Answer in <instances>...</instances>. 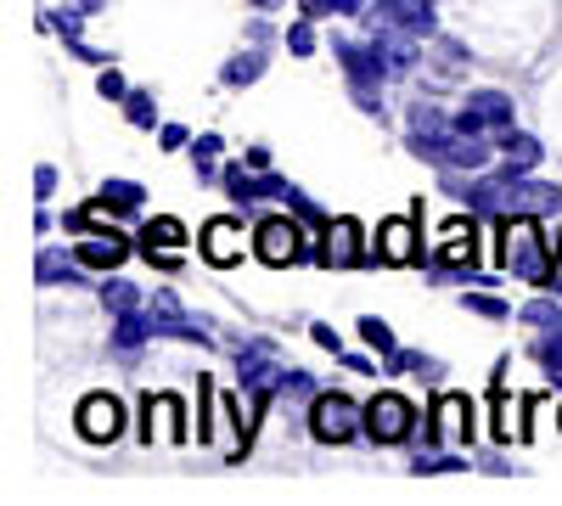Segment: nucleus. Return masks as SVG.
<instances>
[{
	"instance_id": "f257e3e1",
	"label": "nucleus",
	"mask_w": 562,
	"mask_h": 506,
	"mask_svg": "<svg viewBox=\"0 0 562 506\" xmlns=\"http://www.w3.org/2000/svg\"><path fill=\"white\" fill-rule=\"evenodd\" d=\"M501 270L524 276L535 288H562L557 254H551V243H540L535 214H501Z\"/></svg>"
},
{
	"instance_id": "f03ea898",
	"label": "nucleus",
	"mask_w": 562,
	"mask_h": 506,
	"mask_svg": "<svg viewBox=\"0 0 562 506\" xmlns=\"http://www.w3.org/2000/svg\"><path fill=\"white\" fill-rule=\"evenodd\" d=\"M495 180V214H557L562 209V187H546V180H524L518 169L490 175Z\"/></svg>"
},
{
	"instance_id": "7ed1b4c3",
	"label": "nucleus",
	"mask_w": 562,
	"mask_h": 506,
	"mask_svg": "<svg viewBox=\"0 0 562 506\" xmlns=\"http://www.w3.org/2000/svg\"><path fill=\"white\" fill-rule=\"evenodd\" d=\"M254 254L265 259V265H299V259H321V254H310V232L293 220V214H270V220H259V232H254Z\"/></svg>"
},
{
	"instance_id": "20e7f679",
	"label": "nucleus",
	"mask_w": 562,
	"mask_h": 506,
	"mask_svg": "<svg viewBox=\"0 0 562 506\" xmlns=\"http://www.w3.org/2000/svg\"><path fill=\"white\" fill-rule=\"evenodd\" d=\"M360 423H366V411H355V400H344V394H315V405H310V434H315L321 445L355 439Z\"/></svg>"
},
{
	"instance_id": "39448f33",
	"label": "nucleus",
	"mask_w": 562,
	"mask_h": 506,
	"mask_svg": "<svg viewBox=\"0 0 562 506\" xmlns=\"http://www.w3.org/2000/svg\"><path fill=\"white\" fill-rule=\"evenodd\" d=\"M338 63L349 68V79H355V97H360V108L366 113H378V97H371V90L383 85V74L394 68L389 57H383V45L378 52H371V45H338Z\"/></svg>"
},
{
	"instance_id": "423d86ee",
	"label": "nucleus",
	"mask_w": 562,
	"mask_h": 506,
	"mask_svg": "<svg viewBox=\"0 0 562 506\" xmlns=\"http://www.w3.org/2000/svg\"><path fill=\"white\" fill-rule=\"evenodd\" d=\"M411 428H416L411 400H400V394H378V400L366 405V434L378 439V445H400V439H411Z\"/></svg>"
},
{
	"instance_id": "0eeeda50",
	"label": "nucleus",
	"mask_w": 562,
	"mask_h": 506,
	"mask_svg": "<svg viewBox=\"0 0 562 506\" xmlns=\"http://www.w3.org/2000/svg\"><path fill=\"white\" fill-rule=\"evenodd\" d=\"M74 423H79V434H85L90 445H113V439L124 434V405H119L113 394H85Z\"/></svg>"
},
{
	"instance_id": "6e6552de",
	"label": "nucleus",
	"mask_w": 562,
	"mask_h": 506,
	"mask_svg": "<svg viewBox=\"0 0 562 506\" xmlns=\"http://www.w3.org/2000/svg\"><path fill=\"white\" fill-rule=\"evenodd\" d=\"M326 243H321V265L326 270H349V265H360L366 259V248H360V225L355 220H333V225H326V232H321Z\"/></svg>"
},
{
	"instance_id": "1a4fd4ad",
	"label": "nucleus",
	"mask_w": 562,
	"mask_h": 506,
	"mask_svg": "<svg viewBox=\"0 0 562 506\" xmlns=\"http://www.w3.org/2000/svg\"><path fill=\"white\" fill-rule=\"evenodd\" d=\"M490 124H501V130L512 124V102L501 97V90H484V97H473V102L456 113V130L461 135H484Z\"/></svg>"
},
{
	"instance_id": "9d476101",
	"label": "nucleus",
	"mask_w": 562,
	"mask_h": 506,
	"mask_svg": "<svg viewBox=\"0 0 562 506\" xmlns=\"http://www.w3.org/2000/svg\"><path fill=\"white\" fill-rule=\"evenodd\" d=\"M428 439H461V445H473V400H467V394H445L439 400V417L428 423Z\"/></svg>"
},
{
	"instance_id": "9b49d317",
	"label": "nucleus",
	"mask_w": 562,
	"mask_h": 506,
	"mask_svg": "<svg viewBox=\"0 0 562 506\" xmlns=\"http://www.w3.org/2000/svg\"><path fill=\"white\" fill-rule=\"evenodd\" d=\"M445 232H450V243H445L428 265H434V270H479V237H473V225L450 220Z\"/></svg>"
},
{
	"instance_id": "f8f14e48",
	"label": "nucleus",
	"mask_w": 562,
	"mask_h": 506,
	"mask_svg": "<svg viewBox=\"0 0 562 506\" xmlns=\"http://www.w3.org/2000/svg\"><path fill=\"white\" fill-rule=\"evenodd\" d=\"M378 259H383V265H411V259H416V214L383 220V243H378Z\"/></svg>"
},
{
	"instance_id": "ddd939ff",
	"label": "nucleus",
	"mask_w": 562,
	"mask_h": 506,
	"mask_svg": "<svg viewBox=\"0 0 562 506\" xmlns=\"http://www.w3.org/2000/svg\"><path fill=\"white\" fill-rule=\"evenodd\" d=\"M237 254H243V225L237 220H214L203 232V259L209 265H237Z\"/></svg>"
},
{
	"instance_id": "4468645a",
	"label": "nucleus",
	"mask_w": 562,
	"mask_h": 506,
	"mask_svg": "<svg viewBox=\"0 0 562 506\" xmlns=\"http://www.w3.org/2000/svg\"><path fill=\"white\" fill-rule=\"evenodd\" d=\"M74 254H79L85 270H119L130 259V243L124 237H97V243H79Z\"/></svg>"
},
{
	"instance_id": "2eb2a0df",
	"label": "nucleus",
	"mask_w": 562,
	"mask_h": 506,
	"mask_svg": "<svg viewBox=\"0 0 562 506\" xmlns=\"http://www.w3.org/2000/svg\"><path fill=\"white\" fill-rule=\"evenodd\" d=\"M186 243V225L180 220H147V225H140V254H158V248H180Z\"/></svg>"
},
{
	"instance_id": "dca6fc26",
	"label": "nucleus",
	"mask_w": 562,
	"mask_h": 506,
	"mask_svg": "<svg viewBox=\"0 0 562 506\" xmlns=\"http://www.w3.org/2000/svg\"><path fill=\"white\" fill-rule=\"evenodd\" d=\"M153 333H158V327H153V321L130 310V315H119V327H113V349H124V355H135V349H140V344H147Z\"/></svg>"
},
{
	"instance_id": "f3484780",
	"label": "nucleus",
	"mask_w": 562,
	"mask_h": 506,
	"mask_svg": "<svg viewBox=\"0 0 562 506\" xmlns=\"http://www.w3.org/2000/svg\"><path fill=\"white\" fill-rule=\"evenodd\" d=\"M501 153H506L512 169H535L540 164V142H535V135H524V130H506L501 135Z\"/></svg>"
},
{
	"instance_id": "a211bd4d",
	"label": "nucleus",
	"mask_w": 562,
	"mask_h": 506,
	"mask_svg": "<svg viewBox=\"0 0 562 506\" xmlns=\"http://www.w3.org/2000/svg\"><path fill=\"white\" fill-rule=\"evenodd\" d=\"M74 270H79V254H63V248L40 254V282H74Z\"/></svg>"
},
{
	"instance_id": "6ab92c4d",
	"label": "nucleus",
	"mask_w": 562,
	"mask_h": 506,
	"mask_svg": "<svg viewBox=\"0 0 562 506\" xmlns=\"http://www.w3.org/2000/svg\"><path fill=\"white\" fill-rule=\"evenodd\" d=\"M535 360L546 366V378H562V327H546V333H540Z\"/></svg>"
},
{
	"instance_id": "aec40b11",
	"label": "nucleus",
	"mask_w": 562,
	"mask_h": 506,
	"mask_svg": "<svg viewBox=\"0 0 562 506\" xmlns=\"http://www.w3.org/2000/svg\"><path fill=\"white\" fill-rule=\"evenodd\" d=\"M259 74H265V57H259V52H248V57H231V63H225V85H254Z\"/></svg>"
},
{
	"instance_id": "412c9836",
	"label": "nucleus",
	"mask_w": 562,
	"mask_h": 506,
	"mask_svg": "<svg viewBox=\"0 0 562 506\" xmlns=\"http://www.w3.org/2000/svg\"><path fill=\"white\" fill-rule=\"evenodd\" d=\"M102 198H108L113 209H124V214H130V209H140V198H147V192H140L135 180H108V187H102Z\"/></svg>"
},
{
	"instance_id": "4be33fe9",
	"label": "nucleus",
	"mask_w": 562,
	"mask_h": 506,
	"mask_svg": "<svg viewBox=\"0 0 562 506\" xmlns=\"http://www.w3.org/2000/svg\"><path fill=\"white\" fill-rule=\"evenodd\" d=\"M299 12H304V18H338V12L355 18L360 0H299Z\"/></svg>"
},
{
	"instance_id": "5701e85b",
	"label": "nucleus",
	"mask_w": 562,
	"mask_h": 506,
	"mask_svg": "<svg viewBox=\"0 0 562 506\" xmlns=\"http://www.w3.org/2000/svg\"><path fill=\"white\" fill-rule=\"evenodd\" d=\"M360 338H366L371 349L394 355V333H389V321H378V315H366V321H360Z\"/></svg>"
},
{
	"instance_id": "b1692460",
	"label": "nucleus",
	"mask_w": 562,
	"mask_h": 506,
	"mask_svg": "<svg viewBox=\"0 0 562 506\" xmlns=\"http://www.w3.org/2000/svg\"><path fill=\"white\" fill-rule=\"evenodd\" d=\"M124 108H130V124H140V130H153V124H158V113H153V97H147V90H130Z\"/></svg>"
},
{
	"instance_id": "393cba45",
	"label": "nucleus",
	"mask_w": 562,
	"mask_h": 506,
	"mask_svg": "<svg viewBox=\"0 0 562 506\" xmlns=\"http://www.w3.org/2000/svg\"><path fill=\"white\" fill-rule=\"evenodd\" d=\"M461 304H467V310H473V315H484V321H506V304H501L495 293H467Z\"/></svg>"
},
{
	"instance_id": "a878e982",
	"label": "nucleus",
	"mask_w": 562,
	"mask_h": 506,
	"mask_svg": "<svg viewBox=\"0 0 562 506\" xmlns=\"http://www.w3.org/2000/svg\"><path fill=\"white\" fill-rule=\"evenodd\" d=\"M524 321L546 333V327H562V310H557V304H546V299H535V304L524 310Z\"/></svg>"
},
{
	"instance_id": "bb28decb",
	"label": "nucleus",
	"mask_w": 562,
	"mask_h": 506,
	"mask_svg": "<svg viewBox=\"0 0 562 506\" xmlns=\"http://www.w3.org/2000/svg\"><path fill=\"white\" fill-rule=\"evenodd\" d=\"M416 473H467L461 456H422V462H411Z\"/></svg>"
},
{
	"instance_id": "cd10ccee",
	"label": "nucleus",
	"mask_w": 562,
	"mask_h": 506,
	"mask_svg": "<svg viewBox=\"0 0 562 506\" xmlns=\"http://www.w3.org/2000/svg\"><path fill=\"white\" fill-rule=\"evenodd\" d=\"M102 299H108V310H119V315H130V310H135V288H130V282H108V288H102Z\"/></svg>"
},
{
	"instance_id": "c85d7f7f",
	"label": "nucleus",
	"mask_w": 562,
	"mask_h": 506,
	"mask_svg": "<svg viewBox=\"0 0 562 506\" xmlns=\"http://www.w3.org/2000/svg\"><path fill=\"white\" fill-rule=\"evenodd\" d=\"M288 45H293V57H310V52H315V29H310V18L288 29Z\"/></svg>"
},
{
	"instance_id": "c756f323",
	"label": "nucleus",
	"mask_w": 562,
	"mask_h": 506,
	"mask_svg": "<svg viewBox=\"0 0 562 506\" xmlns=\"http://www.w3.org/2000/svg\"><path fill=\"white\" fill-rule=\"evenodd\" d=\"M102 97H108V102H124V97H130V90H124V74H119V68H108V74H102Z\"/></svg>"
},
{
	"instance_id": "7c9ffc66",
	"label": "nucleus",
	"mask_w": 562,
	"mask_h": 506,
	"mask_svg": "<svg viewBox=\"0 0 562 506\" xmlns=\"http://www.w3.org/2000/svg\"><path fill=\"white\" fill-rule=\"evenodd\" d=\"M34 192H40V198H52V192H57V169H52V164H40V169H34Z\"/></svg>"
},
{
	"instance_id": "2f4dec72",
	"label": "nucleus",
	"mask_w": 562,
	"mask_h": 506,
	"mask_svg": "<svg viewBox=\"0 0 562 506\" xmlns=\"http://www.w3.org/2000/svg\"><path fill=\"white\" fill-rule=\"evenodd\" d=\"M186 142H192V135H186L180 124H164V130H158V147H169V153H175V147H186Z\"/></svg>"
},
{
	"instance_id": "473e14b6",
	"label": "nucleus",
	"mask_w": 562,
	"mask_h": 506,
	"mask_svg": "<svg viewBox=\"0 0 562 506\" xmlns=\"http://www.w3.org/2000/svg\"><path fill=\"white\" fill-rule=\"evenodd\" d=\"M310 338H315V344H321V349H333V355H338V349H344V338H338V333H333V327H321V321H315V327H310Z\"/></svg>"
},
{
	"instance_id": "72a5a7b5",
	"label": "nucleus",
	"mask_w": 562,
	"mask_h": 506,
	"mask_svg": "<svg viewBox=\"0 0 562 506\" xmlns=\"http://www.w3.org/2000/svg\"><path fill=\"white\" fill-rule=\"evenodd\" d=\"M378 7H389V12H400V7H411V0H378Z\"/></svg>"
},
{
	"instance_id": "f704fd0d",
	"label": "nucleus",
	"mask_w": 562,
	"mask_h": 506,
	"mask_svg": "<svg viewBox=\"0 0 562 506\" xmlns=\"http://www.w3.org/2000/svg\"><path fill=\"white\" fill-rule=\"evenodd\" d=\"M254 7H259V12H270V7H281V0H254Z\"/></svg>"
},
{
	"instance_id": "c9c22d12",
	"label": "nucleus",
	"mask_w": 562,
	"mask_h": 506,
	"mask_svg": "<svg viewBox=\"0 0 562 506\" xmlns=\"http://www.w3.org/2000/svg\"><path fill=\"white\" fill-rule=\"evenodd\" d=\"M557 423H562V411H557Z\"/></svg>"
}]
</instances>
